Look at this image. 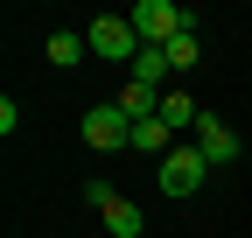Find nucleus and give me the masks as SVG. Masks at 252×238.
Wrapping results in <instances>:
<instances>
[{
  "mask_svg": "<svg viewBox=\"0 0 252 238\" xmlns=\"http://www.w3.org/2000/svg\"><path fill=\"white\" fill-rule=\"evenodd\" d=\"M126 21H133V35H140L147 49H168L182 28H196V14L175 7V0H140V7H126Z\"/></svg>",
  "mask_w": 252,
  "mask_h": 238,
  "instance_id": "obj_1",
  "label": "nucleus"
},
{
  "mask_svg": "<svg viewBox=\"0 0 252 238\" xmlns=\"http://www.w3.org/2000/svg\"><path fill=\"white\" fill-rule=\"evenodd\" d=\"M84 42H91V56H105V63H133V56L147 49L126 14H91V21H84Z\"/></svg>",
  "mask_w": 252,
  "mask_h": 238,
  "instance_id": "obj_2",
  "label": "nucleus"
},
{
  "mask_svg": "<svg viewBox=\"0 0 252 238\" xmlns=\"http://www.w3.org/2000/svg\"><path fill=\"white\" fill-rule=\"evenodd\" d=\"M203 175H210V161H203V147L196 140H182V147H168V154H161V196H196L203 189Z\"/></svg>",
  "mask_w": 252,
  "mask_h": 238,
  "instance_id": "obj_3",
  "label": "nucleus"
},
{
  "mask_svg": "<svg viewBox=\"0 0 252 238\" xmlns=\"http://www.w3.org/2000/svg\"><path fill=\"white\" fill-rule=\"evenodd\" d=\"M84 140L98 147V154H119V147H133V119H126V112L105 98V105H91V112H84Z\"/></svg>",
  "mask_w": 252,
  "mask_h": 238,
  "instance_id": "obj_4",
  "label": "nucleus"
},
{
  "mask_svg": "<svg viewBox=\"0 0 252 238\" xmlns=\"http://www.w3.org/2000/svg\"><path fill=\"white\" fill-rule=\"evenodd\" d=\"M189 140L203 147V161H210V168H231V161H238V133H231V126H224L217 112H203V126L189 133Z\"/></svg>",
  "mask_w": 252,
  "mask_h": 238,
  "instance_id": "obj_5",
  "label": "nucleus"
},
{
  "mask_svg": "<svg viewBox=\"0 0 252 238\" xmlns=\"http://www.w3.org/2000/svg\"><path fill=\"white\" fill-rule=\"evenodd\" d=\"M161 119H168V133L182 140V133H196V126H203V105L189 98V91H168V98H161Z\"/></svg>",
  "mask_w": 252,
  "mask_h": 238,
  "instance_id": "obj_6",
  "label": "nucleus"
},
{
  "mask_svg": "<svg viewBox=\"0 0 252 238\" xmlns=\"http://www.w3.org/2000/svg\"><path fill=\"white\" fill-rule=\"evenodd\" d=\"M168 147H182V140L168 133V119H161V112H154V119H140V126H133V154H154V161H161Z\"/></svg>",
  "mask_w": 252,
  "mask_h": 238,
  "instance_id": "obj_7",
  "label": "nucleus"
},
{
  "mask_svg": "<svg viewBox=\"0 0 252 238\" xmlns=\"http://www.w3.org/2000/svg\"><path fill=\"white\" fill-rule=\"evenodd\" d=\"M168 77H175V70H168V56H161V49H140V56H133V84H147V91H168Z\"/></svg>",
  "mask_w": 252,
  "mask_h": 238,
  "instance_id": "obj_8",
  "label": "nucleus"
},
{
  "mask_svg": "<svg viewBox=\"0 0 252 238\" xmlns=\"http://www.w3.org/2000/svg\"><path fill=\"white\" fill-rule=\"evenodd\" d=\"M161 56H168V70H175V77H182V70H196V63H203V35H196V28H182V35H175Z\"/></svg>",
  "mask_w": 252,
  "mask_h": 238,
  "instance_id": "obj_9",
  "label": "nucleus"
},
{
  "mask_svg": "<svg viewBox=\"0 0 252 238\" xmlns=\"http://www.w3.org/2000/svg\"><path fill=\"white\" fill-rule=\"evenodd\" d=\"M84 56H91V42H84V35H70V28H63V35H49V63H56V70H77Z\"/></svg>",
  "mask_w": 252,
  "mask_h": 238,
  "instance_id": "obj_10",
  "label": "nucleus"
},
{
  "mask_svg": "<svg viewBox=\"0 0 252 238\" xmlns=\"http://www.w3.org/2000/svg\"><path fill=\"white\" fill-rule=\"evenodd\" d=\"M105 231H112V238H140V231H147V217H140V203H126V196H119L112 210H105Z\"/></svg>",
  "mask_w": 252,
  "mask_h": 238,
  "instance_id": "obj_11",
  "label": "nucleus"
},
{
  "mask_svg": "<svg viewBox=\"0 0 252 238\" xmlns=\"http://www.w3.org/2000/svg\"><path fill=\"white\" fill-rule=\"evenodd\" d=\"M84 203H91V210H98V217H105V210H112V203H119V189L105 182V175H91V182H84Z\"/></svg>",
  "mask_w": 252,
  "mask_h": 238,
  "instance_id": "obj_12",
  "label": "nucleus"
}]
</instances>
